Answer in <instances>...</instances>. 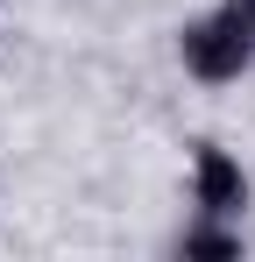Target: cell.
Returning a JSON list of instances; mask_svg holds the SVG:
<instances>
[{
  "instance_id": "1",
  "label": "cell",
  "mask_w": 255,
  "mask_h": 262,
  "mask_svg": "<svg viewBox=\"0 0 255 262\" xmlns=\"http://www.w3.org/2000/svg\"><path fill=\"white\" fill-rule=\"evenodd\" d=\"M177 64H184V78H199V85H241L255 71V21L234 0L199 7V14L177 29Z\"/></svg>"
},
{
  "instance_id": "2",
  "label": "cell",
  "mask_w": 255,
  "mask_h": 262,
  "mask_svg": "<svg viewBox=\"0 0 255 262\" xmlns=\"http://www.w3.org/2000/svg\"><path fill=\"white\" fill-rule=\"evenodd\" d=\"M184 191H192V213H220V220H241L255 199V177L248 163L227 149V142H192V170H184Z\"/></svg>"
},
{
  "instance_id": "3",
  "label": "cell",
  "mask_w": 255,
  "mask_h": 262,
  "mask_svg": "<svg viewBox=\"0 0 255 262\" xmlns=\"http://www.w3.org/2000/svg\"><path fill=\"white\" fill-rule=\"evenodd\" d=\"M170 248H177L184 262H234V255H248V234H241V220L192 213L177 234H170Z\"/></svg>"
},
{
  "instance_id": "4",
  "label": "cell",
  "mask_w": 255,
  "mask_h": 262,
  "mask_svg": "<svg viewBox=\"0 0 255 262\" xmlns=\"http://www.w3.org/2000/svg\"><path fill=\"white\" fill-rule=\"evenodd\" d=\"M234 7H241V14H248V21H255V0H234Z\"/></svg>"
}]
</instances>
